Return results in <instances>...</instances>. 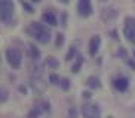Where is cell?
Returning a JSON list of instances; mask_svg holds the SVG:
<instances>
[{"mask_svg":"<svg viewBox=\"0 0 135 118\" xmlns=\"http://www.w3.org/2000/svg\"><path fill=\"white\" fill-rule=\"evenodd\" d=\"M27 33L31 35L33 39H36L39 43H49L51 41V31L48 28L39 22H31L30 27L27 28Z\"/></svg>","mask_w":135,"mask_h":118,"instance_id":"1","label":"cell"},{"mask_svg":"<svg viewBox=\"0 0 135 118\" xmlns=\"http://www.w3.org/2000/svg\"><path fill=\"white\" fill-rule=\"evenodd\" d=\"M13 16V3L12 0H0V18L6 25H11Z\"/></svg>","mask_w":135,"mask_h":118,"instance_id":"2","label":"cell"},{"mask_svg":"<svg viewBox=\"0 0 135 118\" xmlns=\"http://www.w3.org/2000/svg\"><path fill=\"white\" fill-rule=\"evenodd\" d=\"M6 59H8V63L12 68H20L21 59L22 58H21L20 50H16V49H8L6 50Z\"/></svg>","mask_w":135,"mask_h":118,"instance_id":"3","label":"cell"},{"mask_svg":"<svg viewBox=\"0 0 135 118\" xmlns=\"http://www.w3.org/2000/svg\"><path fill=\"white\" fill-rule=\"evenodd\" d=\"M82 115H83V118H99L101 117V111L97 105L86 103V105L82 106Z\"/></svg>","mask_w":135,"mask_h":118,"instance_id":"4","label":"cell"},{"mask_svg":"<svg viewBox=\"0 0 135 118\" xmlns=\"http://www.w3.org/2000/svg\"><path fill=\"white\" fill-rule=\"evenodd\" d=\"M125 35L132 43H135V18H128L125 25Z\"/></svg>","mask_w":135,"mask_h":118,"instance_id":"5","label":"cell"},{"mask_svg":"<svg viewBox=\"0 0 135 118\" xmlns=\"http://www.w3.org/2000/svg\"><path fill=\"white\" fill-rule=\"evenodd\" d=\"M77 12L80 16H89L92 13V6H91V0H79L77 4Z\"/></svg>","mask_w":135,"mask_h":118,"instance_id":"6","label":"cell"},{"mask_svg":"<svg viewBox=\"0 0 135 118\" xmlns=\"http://www.w3.org/2000/svg\"><path fill=\"white\" fill-rule=\"evenodd\" d=\"M99 44H101V37H99V35H95V37H92L91 43H89V53H91L92 56H95V53L98 52Z\"/></svg>","mask_w":135,"mask_h":118,"instance_id":"7","label":"cell"},{"mask_svg":"<svg viewBox=\"0 0 135 118\" xmlns=\"http://www.w3.org/2000/svg\"><path fill=\"white\" fill-rule=\"evenodd\" d=\"M42 111H49V103H42V106L33 108L31 112L28 114V118H39V115L42 114Z\"/></svg>","mask_w":135,"mask_h":118,"instance_id":"8","label":"cell"},{"mask_svg":"<svg viewBox=\"0 0 135 118\" xmlns=\"http://www.w3.org/2000/svg\"><path fill=\"white\" fill-rule=\"evenodd\" d=\"M42 19H43V22L49 24V25H56V16L54 15V12L51 10H46L42 15Z\"/></svg>","mask_w":135,"mask_h":118,"instance_id":"9","label":"cell"},{"mask_svg":"<svg viewBox=\"0 0 135 118\" xmlns=\"http://www.w3.org/2000/svg\"><path fill=\"white\" fill-rule=\"evenodd\" d=\"M114 87L120 92H125L128 89V80L125 77H120V78H116L114 80Z\"/></svg>","mask_w":135,"mask_h":118,"instance_id":"10","label":"cell"},{"mask_svg":"<svg viewBox=\"0 0 135 118\" xmlns=\"http://www.w3.org/2000/svg\"><path fill=\"white\" fill-rule=\"evenodd\" d=\"M117 15V13H116L114 12V9H103V12H101V16H103V19H113V18H114V16Z\"/></svg>","mask_w":135,"mask_h":118,"instance_id":"11","label":"cell"},{"mask_svg":"<svg viewBox=\"0 0 135 118\" xmlns=\"http://www.w3.org/2000/svg\"><path fill=\"white\" fill-rule=\"evenodd\" d=\"M28 53H30V58H31L33 61H37V59H39V56H40L39 49H37L36 46H33V44H30V46H28Z\"/></svg>","mask_w":135,"mask_h":118,"instance_id":"12","label":"cell"},{"mask_svg":"<svg viewBox=\"0 0 135 118\" xmlns=\"http://www.w3.org/2000/svg\"><path fill=\"white\" fill-rule=\"evenodd\" d=\"M86 84L91 87V89H98V87L101 86V83H99V80L97 78V77H91V78H88Z\"/></svg>","mask_w":135,"mask_h":118,"instance_id":"13","label":"cell"},{"mask_svg":"<svg viewBox=\"0 0 135 118\" xmlns=\"http://www.w3.org/2000/svg\"><path fill=\"white\" fill-rule=\"evenodd\" d=\"M46 65L48 67H52V68H55L56 65H58V62H56L54 58H48V61H46Z\"/></svg>","mask_w":135,"mask_h":118,"instance_id":"14","label":"cell"},{"mask_svg":"<svg viewBox=\"0 0 135 118\" xmlns=\"http://www.w3.org/2000/svg\"><path fill=\"white\" fill-rule=\"evenodd\" d=\"M74 55H76V47H71V49H70V52H68L67 58H65V59H67V61H71V58H73Z\"/></svg>","mask_w":135,"mask_h":118,"instance_id":"15","label":"cell"},{"mask_svg":"<svg viewBox=\"0 0 135 118\" xmlns=\"http://www.w3.org/2000/svg\"><path fill=\"white\" fill-rule=\"evenodd\" d=\"M82 62H83V59L79 58V61H77V62H76V65L73 67V71H74V72H77V71H79V68H80V65H82Z\"/></svg>","mask_w":135,"mask_h":118,"instance_id":"16","label":"cell"},{"mask_svg":"<svg viewBox=\"0 0 135 118\" xmlns=\"http://www.w3.org/2000/svg\"><path fill=\"white\" fill-rule=\"evenodd\" d=\"M62 43H64V35L62 34H58V37H56V46L60 47Z\"/></svg>","mask_w":135,"mask_h":118,"instance_id":"17","label":"cell"},{"mask_svg":"<svg viewBox=\"0 0 135 118\" xmlns=\"http://www.w3.org/2000/svg\"><path fill=\"white\" fill-rule=\"evenodd\" d=\"M68 86H70V84H68V80H67V78L61 80V87H62L64 90H67V89H68Z\"/></svg>","mask_w":135,"mask_h":118,"instance_id":"18","label":"cell"},{"mask_svg":"<svg viewBox=\"0 0 135 118\" xmlns=\"http://www.w3.org/2000/svg\"><path fill=\"white\" fill-rule=\"evenodd\" d=\"M51 81L54 83V84H58V83H60V78H58L55 74H52V75H51Z\"/></svg>","mask_w":135,"mask_h":118,"instance_id":"19","label":"cell"},{"mask_svg":"<svg viewBox=\"0 0 135 118\" xmlns=\"http://www.w3.org/2000/svg\"><path fill=\"white\" fill-rule=\"evenodd\" d=\"M6 98H8V93H6V90H4V89H2V102H4V100H6Z\"/></svg>","mask_w":135,"mask_h":118,"instance_id":"20","label":"cell"},{"mask_svg":"<svg viewBox=\"0 0 135 118\" xmlns=\"http://www.w3.org/2000/svg\"><path fill=\"white\" fill-rule=\"evenodd\" d=\"M22 6H24V8H25V9H27V10H28V12H33V9H31V6H30V4H27V3H25V2H22Z\"/></svg>","mask_w":135,"mask_h":118,"instance_id":"21","label":"cell"},{"mask_svg":"<svg viewBox=\"0 0 135 118\" xmlns=\"http://www.w3.org/2000/svg\"><path fill=\"white\" fill-rule=\"evenodd\" d=\"M83 96H85V98H91V93H89V92H85Z\"/></svg>","mask_w":135,"mask_h":118,"instance_id":"22","label":"cell"},{"mask_svg":"<svg viewBox=\"0 0 135 118\" xmlns=\"http://www.w3.org/2000/svg\"><path fill=\"white\" fill-rule=\"evenodd\" d=\"M61 2H62V3H68V2H70V0H61Z\"/></svg>","mask_w":135,"mask_h":118,"instance_id":"23","label":"cell"},{"mask_svg":"<svg viewBox=\"0 0 135 118\" xmlns=\"http://www.w3.org/2000/svg\"><path fill=\"white\" fill-rule=\"evenodd\" d=\"M31 2H36V3H37V2H40V0H31Z\"/></svg>","mask_w":135,"mask_h":118,"instance_id":"24","label":"cell"},{"mask_svg":"<svg viewBox=\"0 0 135 118\" xmlns=\"http://www.w3.org/2000/svg\"><path fill=\"white\" fill-rule=\"evenodd\" d=\"M110 118H111V117H110Z\"/></svg>","mask_w":135,"mask_h":118,"instance_id":"25","label":"cell"}]
</instances>
